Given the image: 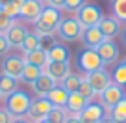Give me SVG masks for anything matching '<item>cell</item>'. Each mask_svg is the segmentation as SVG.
<instances>
[{
    "label": "cell",
    "instance_id": "277c9868",
    "mask_svg": "<svg viewBox=\"0 0 126 123\" xmlns=\"http://www.w3.org/2000/svg\"><path fill=\"white\" fill-rule=\"evenodd\" d=\"M104 19V13L98 6L94 4H85L76 15V21L80 23L82 28H91V26H98L100 21Z\"/></svg>",
    "mask_w": 126,
    "mask_h": 123
},
{
    "label": "cell",
    "instance_id": "7c38bea8",
    "mask_svg": "<svg viewBox=\"0 0 126 123\" xmlns=\"http://www.w3.org/2000/svg\"><path fill=\"white\" fill-rule=\"evenodd\" d=\"M26 36H28V30L19 23H13L4 32V37H6V41H8L9 49H20L22 43H24V39H26Z\"/></svg>",
    "mask_w": 126,
    "mask_h": 123
},
{
    "label": "cell",
    "instance_id": "7402d4cb",
    "mask_svg": "<svg viewBox=\"0 0 126 123\" xmlns=\"http://www.w3.org/2000/svg\"><path fill=\"white\" fill-rule=\"evenodd\" d=\"M15 91H17V78H11L8 75H0V95H2V99L9 97Z\"/></svg>",
    "mask_w": 126,
    "mask_h": 123
},
{
    "label": "cell",
    "instance_id": "83f0119b",
    "mask_svg": "<svg viewBox=\"0 0 126 123\" xmlns=\"http://www.w3.org/2000/svg\"><path fill=\"white\" fill-rule=\"evenodd\" d=\"M111 82L117 84V86H121V88L126 86V67L122 64H117L113 67V73H111Z\"/></svg>",
    "mask_w": 126,
    "mask_h": 123
},
{
    "label": "cell",
    "instance_id": "ee69618b",
    "mask_svg": "<svg viewBox=\"0 0 126 123\" xmlns=\"http://www.w3.org/2000/svg\"><path fill=\"white\" fill-rule=\"evenodd\" d=\"M121 64H122V65H124V67H126V58H124V60H122V62H121Z\"/></svg>",
    "mask_w": 126,
    "mask_h": 123
},
{
    "label": "cell",
    "instance_id": "484cf974",
    "mask_svg": "<svg viewBox=\"0 0 126 123\" xmlns=\"http://www.w3.org/2000/svg\"><path fill=\"white\" fill-rule=\"evenodd\" d=\"M69 118V110L67 108H63V106H54L50 112H48L47 119L45 121L48 123H65V119Z\"/></svg>",
    "mask_w": 126,
    "mask_h": 123
},
{
    "label": "cell",
    "instance_id": "5b68a950",
    "mask_svg": "<svg viewBox=\"0 0 126 123\" xmlns=\"http://www.w3.org/2000/svg\"><path fill=\"white\" fill-rule=\"evenodd\" d=\"M98 99H100V104L104 106V110L110 114V110L115 106V104H119L122 99H126L124 88H121V86H117V84L111 82L110 86H108L106 90L98 95Z\"/></svg>",
    "mask_w": 126,
    "mask_h": 123
},
{
    "label": "cell",
    "instance_id": "bcb514c9",
    "mask_svg": "<svg viewBox=\"0 0 126 123\" xmlns=\"http://www.w3.org/2000/svg\"><path fill=\"white\" fill-rule=\"evenodd\" d=\"M43 123H48V121H43Z\"/></svg>",
    "mask_w": 126,
    "mask_h": 123
},
{
    "label": "cell",
    "instance_id": "5bb4252c",
    "mask_svg": "<svg viewBox=\"0 0 126 123\" xmlns=\"http://www.w3.org/2000/svg\"><path fill=\"white\" fill-rule=\"evenodd\" d=\"M43 8H45L43 2H39V0H26L22 4V8H20V11H19V17L24 19L26 23H35L39 19Z\"/></svg>",
    "mask_w": 126,
    "mask_h": 123
},
{
    "label": "cell",
    "instance_id": "d6986e66",
    "mask_svg": "<svg viewBox=\"0 0 126 123\" xmlns=\"http://www.w3.org/2000/svg\"><path fill=\"white\" fill-rule=\"evenodd\" d=\"M24 62L26 64H32V65H35V67H39V69H45L47 67V64H48V56H47V52L45 50H32V52H24Z\"/></svg>",
    "mask_w": 126,
    "mask_h": 123
},
{
    "label": "cell",
    "instance_id": "9c48e42d",
    "mask_svg": "<svg viewBox=\"0 0 126 123\" xmlns=\"http://www.w3.org/2000/svg\"><path fill=\"white\" fill-rule=\"evenodd\" d=\"M94 50L98 52L100 60H102V64H104V67H106V65L117 64V62H119V56H121V50H119L117 43H115L113 39H104L98 47L94 49Z\"/></svg>",
    "mask_w": 126,
    "mask_h": 123
},
{
    "label": "cell",
    "instance_id": "7dc6e473",
    "mask_svg": "<svg viewBox=\"0 0 126 123\" xmlns=\"http://www.w3.org/2000/svg\"><path fill=\"white\" fill-rule=\"evenodd\" d=\"M0 99H2V95H0Z\"/></svg>",
    "mask_w": 126,
    "mask_h": 123
},
{
    "label": "cell",
    "instance_id": "3957f363",
    "mask_svg": "<svg viewBox=\"0 0 126 123\" xmlns=\"http://www.w3.org/2000/svg\"><path fill=\"white\" fill-rule=\"evenodd\" d=\"M82 32H83V28L80 26L76 17H65L59 23L58 30H56V36L61 41H65V43H72V41H78L82 37Z\"/></svg>",
    "mask_w": 126,
    "mask_h": 123
},
{
    "label": "cell",
    "instance_id": "d590c367",
    "mask_svg": "<svg viewBox=\"0 0 126 123\" xmlns=\"http://www.w3.org/2000/svg\"><path fill=\"white\" fill-rule=\"evenodd\" d=\"M8 50H9V45H8V41H6L4 34H0V58L6 56V52H8Z\"/></svg>",
    "mask_w": 126,
    "mask_h": 123
},
{
    "label": "cell",
    "instance_id": "f6af8a7d",
    "mask_svg": "<svg viewBox=\"0 0 126 123\" xmlns=\"http://www.w3.org/2000/svg\"><path fill=\"white\" fill-rule=\"evenodd\" d=\"M39 2H43V6H45V2H47V0H39Z\"/></svg>",
    "mask_w": 126,
    "mask_h": 123
},
{
    "label": "cell",
    "instance_id": "9a60e30c",
    "mask_svg": "<svg viewBox=\"0 0 126 123\" xmlns=\"http://www.w3.org/2000/svg\"><path fill=\"white\" fill-rule=\"evenodd\" d=\"M106 39L104 37V34L100 32L98 26H91V28H83L82 32V37H80V41H82V45L85 49H91V50H94V49L98 47L102 41Z\"/></svg>",
    "mask_w": 126,
    "mask_h": 123
},
{
    "label": "cell",
    "instance_id": "e0dca14e",
    "mask_svg": "<svg viewBox=\"0 0 126 123\" xmlns=\"http://www.w3.org/2000/svg\"><path fill=\"white\" fill-rule=\"evenodd\" d=\"M98 28H100V32L104 34L106 39H113V37H117L119 34H121V23H119L115 17H104V19L100 21Z\"/></svg>",
    "mask_w": 126,
    "mask_h": 123
},
{
    "label": "cell",
    "instance_id": "6da1fadb",
    "mask_svg": "<svg viewBox=\"0 0 126 123\" xmlns=\"http://www.w3.org/2000/svg\"><path fill=\"white\" fill-rule=\"evenodd\" d=\"M59 23H61V13L59 9L50 8V6H45L43 11H41L39 19L33 23V34L35 36H50V34H56Z\"/></svg>",
    "mask_w": 126,
    "mask_h": 123
},
{
    "label": "cell",
    "instance_id": "60d3db41",
    "mask_svg": "<svg viewBox=\"0 0 126 123\" xmlns=\"http://www.w3.org/2000/svg\"><path fill=\"white\" fill-rule=\"evenodd\" d=\"M100 123H113V119H111L110 116H106V118H104V119H102V121H100Z\"/></svg>",
    "mask_w": 126,
    "mask_h": 123
},
{
    "label": "cell",
    "instance_id": "7a4b0ae2",
    "mask_svg": "<svg viewBox=\"0 0 126 123\" xmlns=\"http://www.w3.org/2000/svg\"><path fill=\"white\" fill-rule=\"evenodd\" d=\"M32 97L28 95L26 91L17 90L15 93H11L9 97H6V112L11 118H26L28 110L32 106Z\"/></svg>",
    "mask_w": 126,
    "mask_h": 123
},
{
    "label": "cell",
    "instance_id": "ffe728a7",
    "mask_svg": "<svg viewBox=\"0 0 126 123\" xmlns=\"http://www.w3.org/2000/svg\"><path fill=\"white\" fill-rule=\"evenodd\" d=\"M47 99L52 103V106H67V99H69V93L63 90V86H56L50 90V93L47 95Z\"/></svg>",
    "mask_w": 126,
    "mask_h": 123
},
{
    "label": "cell",
    "instance_id": "30bf717a",
    "mask_svg": "<svg viewBox=\"0 0 126 123\" xmlns=\"http://www.w3.org/2000/svg\"><path fill=\"white\" fill-rule=\"evenodd\" d=\"M85 80L89 82V86L93 88L94 95H100V93H102V91L111 84V75L106 71V69H98V71L87 73Z\"/></svg>",
    "mask_w": 126,
    "mask_h": 123
},
{
    "label": "cell",
    "instance_id": "d6a6232c",
    "mask_svg": "<svg viewBox=\"0 0 126 123\" xmlns=\"http://www.w3.org/2000/svg\"><path fill=\"white\" fill-rule=\"evenodd\" d=\"M83 6H85V2H83V0H65V8H63V9L78 13L80 9L83 8Z\"/></svg>",
    "mask_w": 126,
    "mask_h": 123
},
{
    "label": "cell",
    "instance_id": "2e32d148",
    "mask_svg": "<svg viewBox=\"0 0 126 123\" xmlns=\"http://www.w3.org/2000/svg\"><path fill=\"white\" fill-rule=\"evenodd\" d=\"M56 86H58V82H56L54 78H50L47 73H41V76L32 84V90H33L35 97H47L48 93H50V90L56 88Z\"/></svg>",
    "mask_w": 126,
    "mask_h": 123
},
{
    "label": "cell",
    "instance_id": "f35d334b",
    "mask_svg": "<svg viewBox=\"0 0 126 123\" xmlns=\"http://www.w3.org/2000/svg\"><path fill=\"white\" fill-rule=\"evenodd\" d=\"M11 123H30V121H28L26 118H13Z\"/></svg>",
    "mask_w": 126,
    "mask_h": 123
},
{
    "label": "cell",
    "instance_id": "1f68e13d",
    "mask_svg": "<svg viewBox=\"0 0 126 123\" xmlns=\"http://www.w3.org/2000/svg\"><path fill=\"white\" fill-rule=\"evenodd\" d=\"M13 23H15V19H11L9 15H6L4 9L0 8V34H4V32L8 30L9 26H11Z\"/></svg>",
    "mask_w": 126,
    "mask_h": 123
},
{
    "label": "cell",
    "instance_id": "74e56055",
    "mask_svg": "<svg viewBox=\"0 0 126 123\" xmlns=\"http://www.w3.org/2000/svg\"><path fill=\"white\" fill-rule=\"evenodd\" d=\"M65 123H82L78 118V114H69V118L65 119Z\"/></svg>",
    "mask_w": 126,
    "mask_h": 123
},
{
    "label": "cell",
    "instance_id": "4316f807",
    "mask_svg": "<svg viewBox=\"0 0 126 123\" xmlns=\"http://www.w3.org/2000/svg\"><path fill=\"white\" fill-rule=\"evenodd\" d=\"M111 11L119 23H126V0H111Z\"/></svg>",
    "mask_w": 126,
    "mask_h": 123
},
{
    "label": "cell",
    "instance_id": "d4e9b609",
    "mask_svg": "<svg viewBox=\"0 0 126 123\" xmlns=\"http://www.w3.org/2000/svg\"><path fill=\"white\" fill-rule=\"evenodd\" d=\"M108 116L113 119V123H126V99H122L119 104H115Z\"/></svg>",
    "mask_w": 126,
    "mask_h": 123
},
{
    "label": "cell",
    "instance_id": "603a6c76",
    "mask_svg": "<svg viewBox=\"0 0 126 123\" xmlns=\"http://www.w3.org/2000/svg\"><path fill=\"white\" fill-rule=\"evenodd\" d=\"M41 73H43V69H39V67H35V65H32V64H26L24 65V69H22V75H20V82H26V84H33L37 78L41 76Z\"/></svg>",
    "mask_w": 126,
    "mask_h": 123
},
{
    "label": "cell",
    "instance_id": "8d00e7d4",
    "mask_svg": "<svg viewBox=\"0 0 126 123\" xmlns=\"http://www.w3.org/2000/svg\"><path fill=\"white\" fill-rule=\"evenodd\" d=\"M11 116L8 114L6 110H0V123H11Z\"/></svg>",
    "mask_w": 126,
    "mask_h": 123
},
{
    "label": "cell",
    "instance_id": "f1b7e54d",
    "mask_svg": "<svg viewBox=\"0 0 126 123\" xmlns=\"http://www.w3.org/2000/svg\"><path fill=\"white\" fill-rule=\"evenodd\" d=\"M37 49H39V37H37L33 32H28L26 39H24L22 47H20V50L22 52H32V50H37Z\"/></svg>",
    "mask_w": 126,
    "mask_h": 123
},
{
    "label": "cell",
    "instance_id": "ac0fdd59",
    "mask_svg": "<svg viewBox=\"0 0 126 123\" xmlns=\"http://www.w3.org/2000/svg\"><path fill=\"white\" fill-rule=\"evenodd\" d=\"M89 103H91V101H87L83 95H80L78 91H76V93H69L67 106H65V108L69 110V114H80Z\"/></svg>",
    "mask_w": 126,
    "mask_h": 123
},
{
    "label": "cell",
    "instance_id": "7bdbcfd3",
    "mask_svg": "<svg viewBox=\"0 0 126 123\" xmlns=\"http://www.w3.org/2000/svg\"><path fill=\"white\" fill-rule=\"evenodd\" d=\"M122 45L126 47V32H124V36H122Z\"/></svg>",
    "mask_w": 126,
    "mask_h": 123
},
{
    "label": "cell",
    "instance_id": "ba28073f",
    "mask_svg": "<svg viewBox=\"0 0 126 123\" xmlns=\"http://www.w3.org/2000/svg\"><path fill=\"white\" fill-rule=\"evenodd\" d=\"M78 65L85 75L87 73H93V71H98V69H104V64H102V60H100L98 52L91 50V49H85V50L80 52Z\"/></svg>",
    "mask_w": 126,
    "mask_h": 123
},
{
    "label": "cell",
    "instance_id": "f546056e",
    "mask_svg": "<svg viewBox=\"0 0 126 123\" xmlns=\"http://www.w3.org/2000/svg\"><path fill=\"white\" fill-rule=\"evenodd\" d=\"M37 37H39V36H37ZM56 43H58V41H56L54 34H50V36H41V37H39V50L48 52Z\"/></svg>",
    "mask_w": 126,
    "mask_h": 123
},
{
    "label": "cell",
    "instance_id": "cb8c5ba5",
    "mask_svg": "<svg viewBox=\"0 0 126 123\" xmlns=\"http://www.w3.org/2000/svg\"><path fill=\"white\" fill-rule=\"evenodd\" d=\"M82 80H83L82 75H78V73H71L67 78H63L61 86H63V90L67 91V93H76L78 88H80V84H82Z\"/></svg>",
    "mask_w": 126,
    "mask_h": 123
},
{
    "label": "cell",
    "instance_id": "8992f818",
    "mask_svg": "<svg viewBox=\"0 0 126 123\" xmlns=\"http://www.w3.org/2000/svg\"><path fill=\"white\" fill-rule=\"evenodd\" d=\"M52 108L54 106H52V103L47 97H37L35 101H32V106H30V110H28L26 119L30 123H43Z\"/></svg>",
    "mask_w": 126,
    "mask_h": 123
},
{
    "label": "cell",
    "instance_id": "4dcf8cb0",
    "mask_svg": "<svg viewBox=\"0 0 126 123\" xmlns=\"http://www.w3.org/2000/svg\"><path fill=\"white\" fill-rule=\"evenodd\" d=\"M78 93H80V95H83L87 101H93L94 97H96V95H94V91H93V88H91L89 82L85 80V76H83L82 84H80V88H78Z\"/></svg>",
    "mask_w": 126,
    "mask_h": 123
},
{
    "label": "cell",
    "instance_id": "836d02e7",
    "mask_svg": "<svg viewBox=\"0 0 126 123\" xmlns=\"http://www.w3.org/2000/svg\"><path fill=\"white\" fill-rule=\"evenodd\" d=\"M2 9H4V13H6V15H9L11 19H17V17H19V11H20V9L17 8V6H13L11 2H9V4H6Z\"/></svg>",
    "mask_w": 126,
    "mask_h": 123
},
{
    "label": "cell",
    "instance_id": "44dd1931",
    "mask_svg": "<svg viewBox=\"0 0 126 123\" xmlns=\"http://www.w3.org/2000/svg\"><path fill=\"white\" fill-rule=\"evenodd\" d=\"M48 62H69V49L65 47L63 43H56L50 50L47 52Z\"/></svg>",
    "mask_w": 126,
    "mask_h": 123
},
{
    "label": "cell",
    "instance_id": "ab89813d",
    "mask_svg": "<svg viewBox=\"0 0 126 123\" xmlns=\"http://www.w3.org/2000/svg\"><path fill=\"white\" fill-rule=\"evenodd\" d=\"M24 2H26V0H11V4H13V6H17L19 9L22 8V4H24Z\"/></svg>",
    "mask_w": 126,
    "mask_h": 123
},
{
    "label": "cell",
    "instance_id": "b9f144b4",
    "mask_svg": "<svg viewBox=\"0 0 126 123\" xmlns=\"http://www.w3.org/2000/svg\"><path fill=\"white\" fill-rule=\"evenodd\" d=\"M9 2H11V0H0V8H4V6L9 4Z\"/></svg>",
    "mask_w": 126,
    "mask_h": 123
},
{
    "label": "cell",
    "instance_id": "4fadbf2b",
    "mask_svg": "<svg viewBox=\"0 0 126 123\" xmlns=\"http://www.w3.org/2000/svg\"><path fill=\"white\" fill-rule=\"evenodd\" d=\"M43 73H47L56 82H63V78H67L71 75V64L69 62H48Z\"/></svg>",
    "mask_w": 126,
    "mask_h": 123
},
{
    "label": "cell",
    "instance_id": "e575fe53",
    "mask_svg": "<svg viewBox=\"0 0 126 123\" xmlns=\"http://www.w3.org/2000/svg\"><path fill=\"white\" fill-rule=\"evenodd\" d=\"M45 6H50V8H56V9L61 11V9L65 8V0H47Z\"/></svg>",
    "mask_w": 126,
    "mask_h": 123
},
{
    "label": "cell",
    "instance_id": "52a82bcc",
    "mask_svg": "<svg viewBox=\"0 0 126 123\" xmlns=\"http://www.w3.org/2000/svg\"><path fill=\"white\" fill-rule=\"evenodd\" d=\"M24 65H26V62H24L22 56L9 54V56H4L2 64H0V69H2V75H8V76H11V78L19 80L20 75H22Z\"/></svg>",
    "mask_w": 126,
    "mask_h": 123
},
{
    "label": "cell",
    "instance_id": "8fae6325",
    "mask_svg": "<svg viewBox=\"0 0 126 123\" xmlns=\"http://www.w3.org/2000/svg\"><path fill=\"white\" fill-rule=\"evenodd\" d=\"M106 116H108V112L104 110L102 104L91 101V103L78 114V118H80V121H82V123H100Z\"/></svg>",
    "mask_w": 126,
    "mask_h": 123
}]
</instances>
